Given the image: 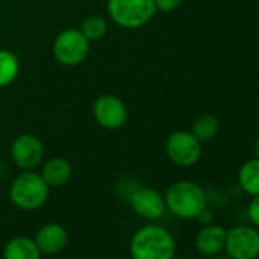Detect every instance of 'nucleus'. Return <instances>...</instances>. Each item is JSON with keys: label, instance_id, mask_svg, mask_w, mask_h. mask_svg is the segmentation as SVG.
Returning a JSON list of instances; mask_svg holds the SVG:
<instances>
[{"label": "nucleus", "instance_id": "nucleus-7", "mask_svg": "<svg viewBox=\"0 0 259 259\" xmlns=\"http://www.w3.org/2000/svg\"><path fill=\"white\" fill-rule=\"evenodd\" d=\"M45 144L32 133L19 135L10 147V157L20 171L37 169L45 162Z\"/></svg>", "mask_w": 259, "mask_h": 259}, {"label": "nucleus", "instance_id": "nucleus-5", "mask_svg": "<svg viewBox=\"0 0 259 259\" xmlns=\"http://www.w3.org/2000/svg\"><path fill=\"white\" fill-rule=\"evenodd\" d=\"M90 41L78 28H66L57 34L52 43V55L63 67L82 64L90 54Z\"/></svg>", "mask_w": 259, "mask_h": 259}, {"label": "nucleus", "instance_id": "nucleus-3", "mask_svg": "<svg viewBox=\"0 0 259 259\" xmlns=\"http://www.w3.org/2000/svg\"><path fill=\"white\" fill-rule=\"evenodd\" d=\"M8 195L16 207L26 212H34L48 203L51 188L37 169L22 171L11 182Z\"/></svg>", "mask_w": 259, "mask_h": 259}, {"label": "nucleus", "instance_id": "nucleus-19", "mask_svg": "<svg viewBox=\"0 0 259 259\" xmlns=\"http://www.w3.org/2000/svg\"><path fill=\"white\" fill-rule=\"evenodd\" d=\"M247 215H248L251 226L259 229V195L251 197V201L248 203V207H247Z\"/></svg>", "mask_w": 259, "mask_h": 259}, {"label": "nucleus", "instance_id": "nucleus-2", "mask_svg": "<svg viewBox=\"0 0 259 259\" xmlns=\"http://www.w3.org/2000/svg\"><path fill=\"white\" fill-rule=\"evenodd\" d=\"M166 210L180 220H197L207 207L206 191L195 182H174L163 194Z\"/></svg>", "mask_w": 259, "mask_h": 259}, {"label": "nucleus", "instance_id": "nucleus-12", "mask_svg": "<svg viewBox=\"0 0 259 259\" xmlns=\"http://www.w3.org/2000/svg\"><path fill=\"white\" fill-rule=\"evenodd\" d=\"M226 236H227V229L224 226L209 223V224H203V227L197 232L194 244L201 256L212 257L224 251Z\"/></svg>", "mask_w": 259, "mask_h": 259}, {"label": "nucleus", "instance_id": "nucleus-14", "mask_svg": "<svg viewBox=\"0 0 259 259\" xmlns=\"http://www.w3.org/2000/svg\"><path fill=\"white\" fill-rule=\"evenodd\" d=\"M43 253L40 251L37 242L31 236L19 235L11 238L2 250V259H41Z\"/></svg>", "mask_w": 259, "mask_h": 259}, {"label": "nucleus", "instance_id": "nucleus-1", "mask_svg": "<svg viewBox=\"0 0 259 259\" xmlns=\"http://www.w3.org/2000/svg\"><path fill=\"white\" fill-rule=\"evenodd\" d=\"M128 250L132 259H174L177 242L166 227L150 223L132 235Z\"/></svg>", "mask_w": 259, "mask_h": 259}, {"label": "nucleus", "instance_id": "nucleus-6", "mask_svg": "<svg viewBox=\"0 0 259 259\" xmlns=\"http://www.w3.org/2000/svg\"><path fill=\"white\" fill-rule=\"evenodd\" d=\"M165 153L176 166L189 168L200 160L203 148L201 142L191 133V130H176L166 138Z\"/></svg>", "mask_w": 259, "mask_h": 259}, {"label": "nucleus", "instance_id": "nucleus-9", "mask_svg": "<svg viewBox=\"0 0 259 259\" xmlns=\"http://www.w3.org/2000/svg\"><path fill=\"white\" fill-rule=\"evenodd\" d=\"M224 251L230 259H257L259 229L245 224L229 229Z\"/></svg>", "mask_w": 259, "mask_h": 259}, {"label": "nucleus", "instance_id": "nucleus-10", "mask_svg": "<svg viewBox=\"0 0 259 259\" xmlns=\"http://www.w3.org/2000/svg\"><path fill=\"white\" fill-rule=\"evenodd\" d=\"M132 210L142 220L157 221L166 212L165 197L153 186H136L128 195Z\"/></svg>", "mask_w": 259, "mask_h": 259}, {"label": "nucleus", "instance_id": "nucleus-18", "mask_svg": "<svg viewBox=\"0 0 259 259\" xmlns=\"http://www.w3.org/2000/svg\"><path fill=\"white\" fill-rule=\"evenodd\" d=\"M82 35L90 41V43H95V41H99L102 40L107 32H108V20L102 16H98V14H93V16H89L85 17L79 28H78Z\"/></svg>", "mask_w": 259, "mask_h": 259}, {"label": "nucleus", "instance_id": "nucleus-17", "mask_svg": "<svg viewBox=\"0 0 259 259\" xmlns=\"http://www.w3.org/2000/svg\"><path fill=\"white\" fill-rule=\"evenodd\" d=\"M218 130H220L218 117L215 114L204 113V114H200L194 120V123L191 126V133L203 144V142L212 141L218 135Z\"/></svg>", "mask_w": 259, "mask_h": 259}, {"label": "nucleus", "instance_id": "nucleus-15", "mask_svg": "<svg viewBox=\"0 0 259 259\" xmlns=\"http://www.w3.org/2000/svg\"><path fill=\"white\" fill-rule=\"evenodd\" d=\"M239 188L250 197L259 195V159L253 157L244 162L238 171Z\"/></svg>", "mask_w": 259, "mask_h": 259}, {"label": "nucleus", "instance_id": "nucleus-22", "mask_svg": "<svg viewBox=\"0 0 259 259\" xmlns=\"http://www.w3.org/2000/svg\"><path fill=\"white\" fill-rule=\"evenodd\" d=\"M210 259H230L227 254H223V253H220V254H215V256H212Z\"/></svg>", "mask_w": 259, "mask_h": 259}, {"label": "nucleus", "instance_id": "nucleus-21", "mask_svg": "<svg viewBox=\"0 0 259 259\" xmlns=\"http://www.w3.org/2000/svg\"><path fill=\"white\" fill-rule=\"evenodd\" d=\"M253 153H254V157L259 159V136H257V139L253 144Z\"/></svg>", "mask_w": 259, "mask_h": 259}, {"label": "nucleus", "instance_id": "nucleus-4", "mask_svg": "<svg viewBox=\"0 0 259 259\" xmlns=\"http://www.w3.org/2000/svg\"><path fill=\"white\" fill-rule=\"evenodd\" d=\"M105 10L113 25L128 31L147 26L157 14L154 0H107Z\"/></svg>", "mask_w": 259, "mask_h": 259}, {"label": "nucleus", "instance_id": "nucleus-13", "mask_svg": "<svg viewBox=\"0 0 259 259\" xmlns=\"http://www.w3.org/2000/svg\"><path fill=\"white\" fill-rule=\"evenodd\" d=\"M41 177L49 185V188H61L67 185L73 176V166L72 163L60 156L51 157L41 163Z\"/></svg>", "mask_w": 259, "mask_h": 259}, {"label": "nucleus", "instance_id": "nucleus-16", "mask_svg": "<svg viewBox=\"0 0 259 259\" xmlns=\"http://www.w3.org/2000/svg\"><path fill=\"white\" fill-rule=\"evenodd\" d=\"M20 75V60L10 49H0V89L11 85Z\"/></svg>", "mask_w": 259, "mask_h": 259}, {"label": "nucleus", "instance_id": "nucleus-8", "mask_svg": "<svg viewBox=\"0 0 259 259\" xmlns=\"http://www.w3.org/2000/svg\"><path fill=\"white\" fill-rule=\"evenodd\" d=\"M92 114L95 122L101 128L114 132V130H119L126 123L128 107L122 98L111 93H104L93 101Z\"/></svg>", "mask_w": 259, "mask_h": 259}, {"label": "nucleus", "instance_id": "nucleus-11", "mask_svg": "<svg viewBox=\"0 0 259 259\" xmlns=\"http://www.w3.org/2000/svg\"><path fill=\"white\" fill-rule=\"evenodd\" d=\"M40 251L46 256H55L64 251L69 244V233L60 223H45L34 236Z\"/></svg>", "mask_w": 259, "mask_h": 259}, {"label": "nucleus", "instance_id": "nucleus-20", "mask_svg": "<svg viewBox=\"0 0 259 259\" xmlns=\"http://www.w3.org/2000/svg\"><path fill=\"white\" fill-rule=\"evenodd\" d=\"M154 4L157 13H172L183 4V0H154Z\"/></svg>", "mask_w": 259, "mask_h": 259}]
</instances>
